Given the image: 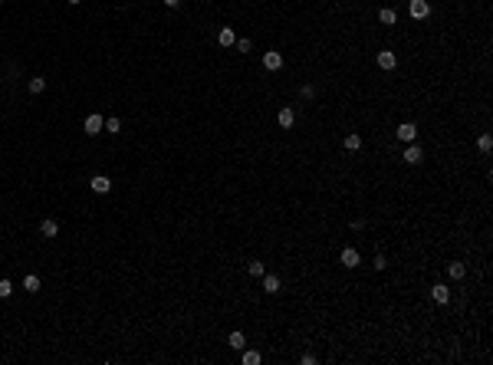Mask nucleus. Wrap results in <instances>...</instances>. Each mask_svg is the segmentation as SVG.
<instances>
[{"mask_svg":"<svg viewBox=\"0 0 493 365\" xmlns=\"http://www.w3.org/2000/svg\"><path fill=\"white\" fill-rule=\"evenodd\" d=\"M161 3H164V7H171V10H174V7H181V0H161Z\"/></svg>","mask_w":493,"mask_h":365,"instance_id":"29","label":"nucleus"},{"mask_svg":"<svg viewBox=\"0 0 493 365\" xmlns=\"http://www.w3.org/2000/svg\"><path fill=\"white\" fill-rule=\"evenodd\" d=\"M89 188H92L95 194H109V191H112V181H109L105 175H95L92 181H89Z\"/></svg>","mask_w":493,"mask_h":365,"instance_id":"11","label":"nucleus"},{"mask_svg":"<svg viewBox=\"0 0 493 365\" xmlns=\"http://www.w3.org/2000/svg\"><path fill=\"white\" fill-rule=\"evenodd\" d=\"M39 234H43V237H49V240H53L56 234H59V224H56L53 217H46V221L39 224Z\"/></svg>","mask_w":493,"mask_h":365,"instance_id":"16","label":"nucleus"},{"mask_svg":"<svg viewBox=\"0 0 493 365\" xmlns=\"http://www.w3.org/2000/svg\"><path fill=\"white\" fill-rule=\"evenodd\" d=\"M23 290H26V293H39V277H36V273H26V277H23Z\"/></svg>","mask_w":493,"mask_h":365,"instance_id":"19","label":"nucleus"},{"mask_svg":"<svg viewBox=\"0 0 493 365\" xmlns=\"http://www.w3.org/2000/svg\"><path fill=\"white\" fill-rule=\"evenodd\" d=\"M378 66H382L385 72H392L395 66H398V56H395L392 49H378Z\"/></svg>","mask_w":493,"mask_h":365,"instance_id":"9","label":"nucleus"},{"mask_svg":"<svg viewBox=\"0 0 493 365\" xmlns=\"http://www.w3.org/2000/svg\"><path fill=\"white\" fill-rule=\"evenodd\" d=\"M26 89H30L33 95H39V92H43V89H46V79H43V76H33V79L26 82Z\"/></svg>","mask_w":493,"mask_h":365,"instance_id":"20","label":"nucleus"},{"mask_svg":"<svg viewBox=\"0 0 493 365\" xmlns=\"http://www.w3.org/2000/svg\"><path fill=\"white\" fill-rule=\"evenodd\" d=\"M408 10H411V16H415V20H428V16H431V3H428V0H411V3H408Z\"/></svg>","mask_w":493,"mask_h":365,"instance_id":"6","label":"nucleus"},{"mask_svg":"<svg viewBox=\"0 0 493 365\" xmlns=\"http://www.w3.org/2000/svg\"><path fill=\"white\" fill-rule=\"evenodd\" d=\"M378 20H382V26H398V10L395 7H382Z\"/></svg>","mask_w":493,"mask_h":365,"instance_id":"13","label":"nucleus"},{"mask_svg":"<svg viewBox=\"0 0 493 365\" xmlns=\"http://www.w3.org/2000/svg\"><path fill=\"white\" fill-rule=\"evenodd\" d=\"M102 132H109V135H118V132H122V119H115V115H112V119H105V128H102Z\"/></svg>","mask_w":493,"mask_h":365,"instance_id":"21","label":"nucleus"},{"mask_svg":"<svg viewBox=\"0 0 493 365\" xmlns=\"http://www.w3.org/2000/svg\"><path fill=\"white\" fill-rule=\"evenodd\" d=\"M260 280H263V293H270V296H276L283 290V280L276 277V273H263Z\"/></svg>","mask_w":493,"mask_h":365,"instance_id":"7","label":"nucleus"},{"mask_svg":"<svg viewBox=\"0 0 493 365\" xmlns=\"http://www.w3.org/2000/svg\"><path fill=\"white\" fill-rule=\"evenodd\" d=\"M299 92H303V99H316V86H309V82H306Z\"/></svg>","mask_w":493,"mask_h":365,"instance_id":"27","label":"nucleus"},{"mask_svg":"<svg viewBox=\"0 0 493 365\" xmlns=\"http://www.w3.org/2000/svg\"><path fill=\"white\" fill-rule=\"evenodd\" d=\"M10 296H13V283L3 277V280H0V300H10Z\"/></svg>","mask_w":493,"mask_h":365,"instance_id":"22","label":"nucleus"},{"mask_svg":"<svg viewBox=\"0 0 493 365\" xmlns=\"http://www.w3.org/2000/svg\"><path fill=\"white\" fill-rule=\"evenodd\" d=\"M342 145H345V151H359L362 148V135L359 132H349V135L342 138Z\"/></svg>","mask_w":493,"mask_h":365,"instance_id":"17","label":"nucleus"},{"mask_svg":"<svg viewBox=\"0 0 493 365\" xmlns=\"http://www.w3.org/2000/svg\"><path fill=\"white\" fill-rule=\"evenodd\" d=\"M395 138H398V142H418V125L415 122H401L398 128H395Z\"/></svg>","mask_w":493,"mask_h":365,"instance_id":"1","label":"nucleus"},{"mask_svg":"<svg viewBox=\"0 0 493 365\" xmlns=\"http://www.w3.org/2000/svg\"><path fill=\"white\" fill-rule=\"evenodd\" d=\"M276 122H280V128H293L296 125V112H293L290 105H283V109L276 112Z\"/></svg>","mask_w":493,"mask_h":365,"instance_id":"10","label":"nucleus"},{"mask_svg":"<svg viewBox=\"0 0 493 365\" xmlns=\"http://www.w3.org/2000/svg\"><path fill=\"white\" fill-rule=\"evenodd\" d=\"M431 300L438 303V306H447V303H451V290H447V283H434L431 286Z\"/></svg>","mask_w":493,"mask_h":365,"instance_id":"5","label":"nucleus"},{"mask_svg":"<svg viewBox=\"0 0 493 365\" xmlns=\"http://www.w3.org/2000/svg\"><path fill=\"white\" fill-rule=\"evenodd\" d=\"M247 273H250V277H263V263H260V260H250V263H247Z\"/></svg>","mask_w":493,"mask_h":365,"instance_id":"23","label":"nucleus"},{"mask_svg":"<svg viewBox=\"0 0 493 365\" xmlns=\"http://www.w3.org/2000/svg\"><path fill=\"white\" fill-rule=\"evenodd\" d=\"M447 277H451V280H464V277H467V263L451 260V263H447Z\"/></svg>","mask_w":493,"mask_h":365,"instance_id":"12","label":"nucleus"},{"mask_svg":"<svg viewBox=\"0 0 493 365\" xmlns=\"http://www.w3.org/2000/svg\"><path fill=\"white\" fill-rule=\"evenodd\" d=\"M401 158H405V165H421V161H424L421 145H415V142H411V145L405 148V155H401Z\"/></svg>","mask_w":493,"mask_h":365,"instance_id":"8","label":"nucleus"},{"mask_svg":"<svg viewBox=\"0 0 493 365\" xmlns=\"http://www.w3.org/2000/svg\"><path fill=\"white\" fill-rule=\"evenodd\" d=\"M263 69H266V72H280V69H283V53H276V49L263 53Z\"/></svg>","mask_w":493,"mask_h":365,"instance_id":"4","label":"nucleus"},{"mask_svg":"<svg viewBox=\"0 0 493 365\" xmlns=\"http://www.w3.org/2000/svg\"><path fill=\"white\" fill-rule=\"evenodd\" d=\"M477 148L484 151V155H490V148H493V138H490V135H480V138H477Z\"/></svg>","mask_w":493,"mask_h":365,"instance_id":"24","label":"nucleus"},{"mask_svg":"<svg viewBox=\"0 0 493 365\" xmlns=\"http://www.w3.org/2000/svg\"><path fill=\"white\" fill-rule=\"evenodd\" d=\"M0 3H3V0H0Z\"/></svg>","mask_w":493,"mask_h":365,"instance_id":"31","label":"nucleus"},{"mask_svg":"<svg viewBox=\"0 0 493 365\" xmlns=\"http://www.w3.org/2000/svg\"><path fill=\"white\" fill-rule=\"evenodd\" d=\"M102 128H105V119H102L99 112H92V115H86V122H82V132H86V135H99Z\"/></svg>","mask_w":493,"mask_h":365,"instance_id":"3","label":"nucleus"},{"mask_svg":"<svg viewBox=\"0 0 493 365\" xmlns=\"http://www.w3.org/2000/svg\"><path fill=\"white\" fill-rule=\"evenodd\" d=\"M339 263H342L345 270H355L362 263V254L355 250V247H342V254H339Z\"/></svg>","mask_w":493,"mask_h":365,"instance_id":"2","label":"nucleus"},{"mask_svg":"<svg viewBox=\"0 0 493 365\" xmlns=\"http://www.w3.org/2000/svg\"><path fill=\"white\" fill-rule=\"evenodd\" d=\"M243 365H260L263 362V352H257V349H243V359H240Z\"/></svg>","mask_w":493,"mask_h":365,"instance_id":"18","label":"nucleus"},{"mask_svg":"<svg viewBox=\"0 0 493 365\" xmlns=\"http://www.w3.org/2000/svg\"><path fill=\"white\" fill-rule=\"evenodd\" d=\"M217 43H220V46H234V43H237V33H234V26H220V33H217Z\"/></svg>","mask_w":493,"mask_h":365,"instance_id":"15","label":"nucleus"},{"mask_svg":"<svg viewBox=\"0 0 493 365\" xmlns=\"http://www.w3.org/2000/svg\"><path fill=\"white\" fill-rule=\"evenodd\" d=\"M372 267H375V270H388V257H385V254H375Z\"/></svg>","mask_w":493,"mask_h":365,"instance_id":"25","label":"nucleus"},{"mask_svg":"<svg viewBox=\"0 0 493 365\" xmlns=\"http://www.w3.org/2000/svg\"><path fill=\"white\" fill-rule=\"evenodd\" d=\"M66 3H72V7H79V3H82V0H66Z\"/></svg>","mask_w":493,"mask_h":365,"instance_id":"30","label":"nucleus"},{"mask_svg":"<svg viewBox=\"0 0 493 365\" xmlns=\"http://www.w3.org/2000/svg\"><path fill=\"white\" fill-rule=\"evenodd\" d=\"M227 346H230V349H237V352H243V349H247V336H243L240 329H234V333L227 336Z\"/></svg>","mask_w":493,"mask_h":365,"instance_id":"14","label":"nucleus"},{"mask_svg":"<svg viewBox=\"0 0 493 365\" xmlns=\"http://www.w3.org/2000/svg\"><path fill=\"white\" fill-rule=\"evenodd\" d=\"M299 362H303V365H316V356H313V352H306V356L299 359Z\"/></svg>","mask_w":493,"mask_h":365,"instance_id":"28","label":"nucleus"},{"mask_svg":"<svg viewBox=\"0 0 493 365\" xmlns=\"http://www.w3.org/2000/svg\"><path fill=\"white\" fill-rule=\"evenodd\" d=\"M253 49V43L247 40V36H243V40H237V53H250Z\"/></svg>","mask_w":493,"mask_h":365,"instance_id":"26","label":"nucleus"}]
</instances>
